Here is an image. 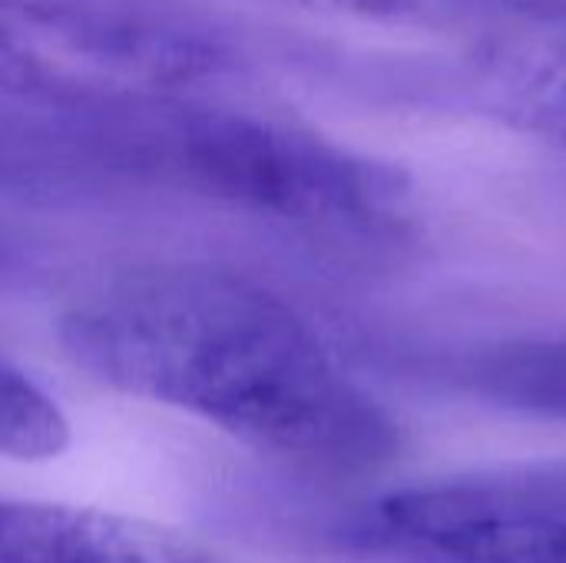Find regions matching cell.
Returning a JSON list of instances; mask_svg holds the SVG:
<instances>
[{
	"label": "cell",
	"mask_w": 566,
	"mask_h": 563,
	"mask_svg": "<svg viewBox=\"0 0 566 563\" xmlns=\"http://www.w3.org/2000/svg\"><path fill=\"white\" fill-rule=\"evenodd\" d=\"M63 355L93 382L192 415L315 475L391 461L398 428L315 325L265 285L212 265H139L76 295Z\"/></svg>",
	"instance_id": "cell-1"
},
{
	"label": "cell",
	"mask_w": 566,
	"mask_h": 563,
	"mask_svg": "<svg viewBox=\"0 0 566 563\" xmlns=\"http://www.w3.org/2000/svg\"><path fill=\"white\" fill-rule=\"evenodd\" d=\"M405 563H566V514L471 528L421 541L398 554Z\"/></svg>",
	"instance_id": "cell-6"
},
{
	"label": "cell",
	"mask_w": 566,
	"mask_h": 563,
	"mask_svg": "<svg viewBox=\"0 0 566 563\" xmlns=\"http://www.w3.org/2000/svg\"><path fill=\"white\" fill-rule=\"evenodd\" d=\"M471 395L566 421V342H514L468 355L458 372Z\"/></svg>",
	"instance_id": "cell-5"
},
{
	"label": "cell",
	"mask_w": 566,
	"mask_h": 563,
	"mask_svg": "<svg viewBox=\"0 0 566 563\" xmlns=\"http://www.w3.org/2000/svg\"><path fill=\"white\" fill-rule=\"evenodd\" d=\"M507 123L566 149V56L531 53Z\"/></svg>",
	"instance_id": "cell-8"
},
{
	"label": "cell",
	"mask_w": 566,
	"mask_h": 563,
	"mask_svg": "<svg viewBox=\"0 0 566 563\" xmlns=\"http://www.w3.org/2000/svg\"><path fill=\"white\" fill-rule=\"evenodd\" d=\"M163 146L192 186L312 229H388L408 199L405 173L259 116L182 113L166 126Z\"/></svg>",
	"instance_id": "cell-3"
},
{
	"label": "cell",
	"mask_w": 566,
	"mask_h": 563,
	"mask_svg": "<svg viewBox=\"0 0 566 563\" xmlns=\"http://www.w3.org/2000/svg\"><path fill=\"white\" fill-rule=\"evenodd\" d=\"M222 43L179 17L96 0H0V90L109 106L212 76Z\"/></svg>",
	"instance_id": "cell-2"
},
{
	"label": "cell",
	"mask_w": 566,
	"mask_h": 563,
	"mask_svg": "<svg viewBox=\"0 0 566 563\" xmlns=\"http://www.w3.org/2000/svg\"><path fill=\"white\" fill-rule=\"evenodd\" d=\"M70 445V421L56 398L0 355V458L50 461Z\"/></svg>",
	"instance_id": "cell-7"
},
{
	"label": "cell",
	"mask_w": 566,
	"mask_h": 563,
	"mask_svg": "<svg viewBox=\"0 0 566 563\" xmlns=\"http://www.w3.org/2000/svg\"><path fill=\"white\" fill-rule=\"evenodd\" d=\"M0 563H229L189 534L93 508L0 501Z\"/></svg>",
	"instance_id": "cell-4"
}]
</instances>
